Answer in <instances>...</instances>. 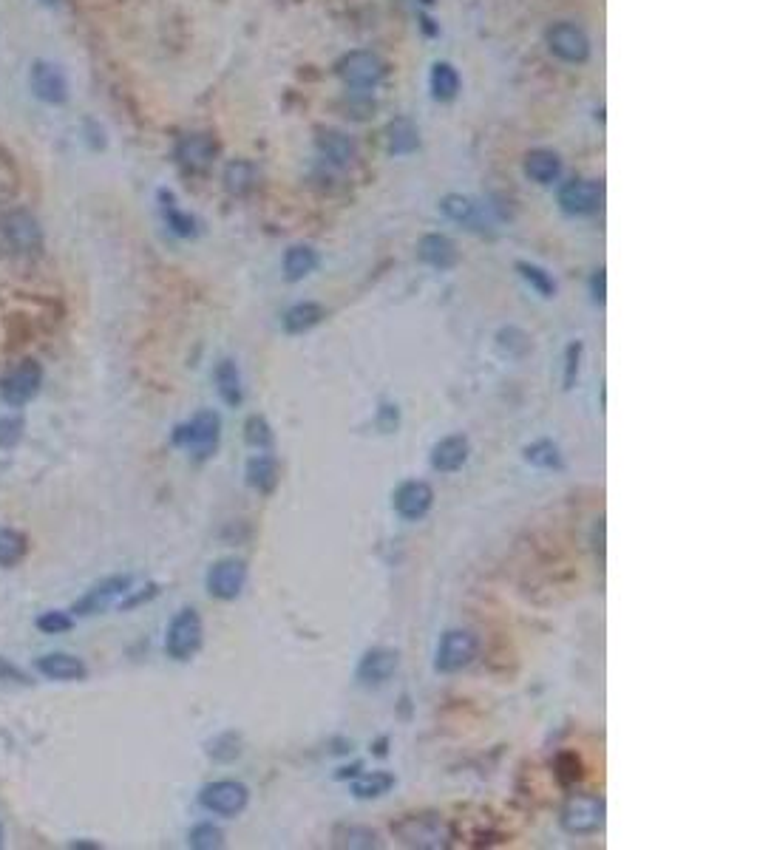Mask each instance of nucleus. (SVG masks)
Listing matches in <instances>:
<instances>
[{"label":"nucleus","mask_w":757,"mask_h":850,"mask_svg":"<svg viewBox=\"0 0 757 850\" xmlns=\"http://www.w3.org/2000/svg\"><path fill=\"white\" fill-rule=\"evenodd\" d=\"M392 833L406 848L414 850H446L451 845V828L437 811L403 814L392 822Z\"/></svg>","instance_id":"obj_1"},{"label":"nucleus","mask_w":757,"mask_h":850,"mask_svg":"<svg viewBox=\"0 0 757 850\" xmlns=\"http://www.w3.org/2000/svg\"><path fill=\"white\" fill-rule=\"evenodd\" d=\"M222 437V417L213 408H202L190 417L188 423L176 425L171 440L176 448H185L196 459H210L219 448Z\"/></svg>","instance_id":"obj_2"},{"label":"nucleus","mask_w":757,"mask_h":850,"mask_svg":"<svg viewBox=\"0 0 757 850\" xmlns=\"http://www.w3.org/2000/svg\"><path fill=\"white\" fill-rule=\"evenodd\" d=\"M205 644V624H202V615L193 610V607H185L179 610L171 618L168 624V635H165V652L173 661H190L199 649Z\"/></svg>","instance_id":"obj_3"},{"label":"nucleus","mask_w":757,"mask_h":850,"mask_svg":"<svg viewBox=\"0 0 757 850\" xmlns=\"http://www.w3.org/2000/svg\"><path fill=\"white\" fill-rule=\"evenodd\" d=\"M0 241L6 253L37 255L43 250V227L29 210H9L0 219Z\"/></svg>","instance_id":"obj_4"},{"label":"nucleus","mask_w":757,"mask_h":850,"mask_svg":"<svg viewBox=\"0 0 757 850\" xmlns=\"http://www.w3.org/2000/svg\"><path fill=\"white\" fill-rule=\"evenodd\" d=\"M604 816H607L604 797H599V794H576V797H570L565 802V808L559 814V825L570 836H590V833L602 831Z\"/></svg>","instance_id":"obj_5"},{"label":"nucleus","mask_w":757,"mask_h":850,"mask_svg":"<svg viewBox=\"0 0 757 850\" xmlns=\"http://www.w3.org/2000/svg\"><path fill=\"white\" fill-rule=\"evenodd\" d=\"M40 386H43V366L32 357H23L20 363H15L9 372L3 374L0 397H3L6 406H29L40 394Z\"/></svg>","instance_id":"obj_6"},{"label":"nucleus","mask_w":757,"mask_h":850,"mask_svg":"<svg viewBox=\"0 0 757 850\" xmlns=\"http://www.w3.org/2000/svg\"><path fill=\"white\" fill-rule=\"evenodd\" d=\"M480 652V641L474 632H465V629H448L446 635L440 638L437 644V655H434V669L443 672V675H454L465 669L468 663L477 658Z\"/></svg>","instance_id":"obj_7"},{"label":"nucleus","mask_w":757,"mask_h":850,"mask_svg":"<svg viewBox=\"0 0 757 850\" xmlns=\"http://www.w3.org/2000/svg\"><path fill=\"white\" fill-rule=\"evenodd\" d=\"M250 802V791L244 782L236 780H216L207 782L205 788L199 791V805L216 816H239Z\"/></svg>","instance_id":"obj_8"},{"label":"nucleus","mask_w":757,"mask_h":850,"mask_svg":"<svg viewBox=\"0 0 757 850\" xmlns=\"http://www.w3.org/2000/svg\"><path fill=\"white\" fill-rule=\"evenodd\" d=\"M131 587H134V578L131 576L105 578L100 584H94L86 595H80L77 604L71 607V612L80 615V618H86V615H100V612L108 610L117 598H125V595L131 593Z\"/></svg>","instance_id":"obj_9"},{"label":"nucleus","mask_w":757,"mask_h":850,"mask_svg":"<svg viewBox=\"0 0 757 850\" xmlns=\"http://www.w3.org/2000/svg\"><path fill=\"white\" fill-rule=\"evenodd\" d=\"M247 584V564L241 559H219L207 570V593L219 601H236Z\"/></svg>","instance_id":"obj_10"},{"label":"nucleus","mask_w":757,"mask_h":850,"mask_svg":"<svg viewBox=\"0 0 757 850\" xmlns=\"http://www.w3.org/2000/svg\"><path fill=\"white\" fill-rule=\"evenodd\" d=\"M383 63L372 51H349L338 63V74L349 88H375L383 80Z\"/></svg>","instance_id":"obj_11"},{"label":"nucleus","mask_w":757,"mask_h":850,"mask_svg":"<svg viewBox=\"0 0 757 850\" xmlns=\"http://www.w3.org/2000/svg\"><path fill=\"white\" fill-rule=\"evenodd\" d=\"M29 85H32L37 100L49 102V105H63V102L69 100L66 74H63V68L54 66V63L37 60L32 71H29Z\"/></svg>","instance_id":"obj_12"},{"label":"nucleus","mask_w":757,"mask_h":850,"mask_svg":"<svg viewBox=\"0 0 757 850\" xmlns=\"http://www.w3.org/2000/svg\"><path fill=\"white\" fill-rule=\"evenodd\" d=\"M392 505L406 522H420L434 505V488L423 479H409L395 491Z\"/></svg>","instance_id":"obj_13"},{"label":"nucleus","mask_w":757,"mask_h":850,"mask_svg":"<svg viewBox=\"0 0 757 850\" xmlns=\"http://www.w3.org/2000/svg\"><path fill=\"white\" fill-rule=\"evenodd\" d=\"M604 202L602 185L590 182V179H573L559 190V204L570 216H590L596 213Z\"/></svg>","instance_id":"obj_14"},{"label":"nucleus","mask_w":757,"mask_h":850,"mask_svg":"<svg viewBox=\"0 0 757 850\" xmlns=\"http://www.w3.org/2000/svg\"><path fill=\"white\" fill-rule=\"evenodd\" d=\"M548 46L565 63H585L587 54H590L587 34L579 26H573V23H556L548 32Z\"/></svg>","instance_id":"obj_15"},{"label":"nucleus","mask_w":757,"mask_h":850,"mask_svg":"<svg viewBox=\"0 0 757 850\" xmlns=\"http://www.w3.org/2000/svg\"><path fill=\"white\" fill-rule=\"evenodd\" d=\"M35 669L49 680H60V683H80L88 678V666L83 658L69 655V652H49L40 655L35 661Z\"/></svg>","instance_id":"obj_16"},{"label":"nucleus","mask_w":757,"mask_h":850,"mask_svg":"<svg viewBox=\"0 0 757 850\" xmlns=\"http://www.w3.org/2000/svg\"><path fill=\"white\" fill-rule=\"evenodd\" d=\"M397 663H400V655L395 649H369L366 655L358 663V680L363 686H383L386 680L392 678L397 672Z\"/></svg>","instance_id":"obj_17"},{"label":"nucleus","mask_w":757,"mask_h":850,"mask_svg":"<svg viewBox=\"0 0 757 850\" xmlns=\"http://www.w3.org/2000/svg\"><path fill=\"white\" fill-rule=\"evenodd\" d=\"M471 457V442L463 434H451V437H443L431 448V468L440 471V474H454L460 471L465 462Z\"/></svg>","instance_id":"obj_18"},{"label":"nucleus","mask_w":757,"mask_h":850,"mask_svg":"<svg viewBox=\"0 0 757 850\" xmlns=\"http://www.w3.org/2000/svg\"><path fill=\"white\" fill-rule=\"evenodd\" d=\"M417 255H420V261H426L434 270H451V267L460 264L457 244L448 236H440V233H431V236L420 238Z\"/></svg>","instance_id":"obj_19"},{"label":"nucleus","mask_w":757,"mask_h":850,"mask_svg":"<svg viewBox=\"0 0 757 850\" xmlns=\"http://www.w3.org/2000/svg\"><path fill=\"white\" fill-rule=\"evenodd\" d=\"M216 156V142L207 134H188L176 145V159L190 170H205Z\"/></svg>","instance_id":"obj_20"},{"label":"nucleus","mask_w":757,"mask_h":850,"mask_svg":"<svg viewBox=\"0 0 757 850\" xmlns=\"http://www.w3.org/2000/svg\"><path fill=\"white\" fill-rule=\"evenodd\" d=\"M278 479H281V468L273 454H256L247 462V485L253 491L270 496L278 488Z\"/></svg>","instance_id":"obj_21"},{"label":"nucleus","mask_w":757,"mask_h":850,"mask_svg":"<svg viewBox=\"0 0 757 850\" xmlns=\"http://www.w3.org/2000/svg\"><path fill=\"white\" fill-rule=\"evenodd\" d=\"M324 318H327V309H324V306L315 304V301H301V304L290 306V309L284 312V329H287L290 335H304V332L315 329Z\"/></svg>","instance_id":"obj_22"},{"label":"nucleus","mask_w":757,"mask_h":850,"mask_svg":"<svg viewBox=\"0 0 757 850\" xmlns=\"http://www.w3.org/2000/svg\"><path fill=\"white\" fill-rule=\"evenodd\" d=\"M332 845L341 850H372L380 848V836L366 825H346L344 822L332 828Z\"/></svg>","instance_id":"obj_23"},{"label":"nucleus","mask_w":757,"mask_h":850,"mask_svg":"<svg viewBox=\"0 0 757 850\" xmlns=\"http://www.w3.org/2000/svg\"><path fill=\"white\" fill-rule=\"evenodd\" d=\"M213 380H216V389L222 394V400L230 408H239L241 400H244V386H241V372L239 366L233 360H219L216 372H213Z\"/></svg>","instance_id":"obj_24"},{"label":"nucleus","mask_w":757,"mask_h":850,"mask_svg":"<svg viewBox=\"0 0 757 850\" xmlns=\"http://www.w3.org/2000/svg\"><path fill=\"white\" fill-rule=\"evenodd\" d=\"M315 267H318V253H315L312 247L298 244V247H290L287 255H284V278H287L290 284L304 281L310 272H315Z\"/></svg>","instance_id":"obj_25"},{"label":"nucleus","mask_w":757,"mask_h":850,"mask_svg":"<svg viewBox=\"0 0 757 850\" xmlns=\"http://www.w3.org/2000/svg\"><path fill=\"white\" fill-rule=\"evenodd\" d=\"M318 148L335 165H352V159H355V142L341 131H321Z\"/></svg>","instance_id":"obj_26"},{"label":"nucleus","mask_w":757,"mask_h":850,"mask_svg":"<svg viewBox=\"0 0 757 850\" xmlns=\"http://www.w3.org/2000/svg\"><path fill=\"white\" fill-rule=\"evenodd\" d=\"M559 170H562V162L553 151H531L528 159H525V173L539 182V185H551L559 179Z\"/></svg>","instance_id":"obj_27"},{"label":"nucleus","mask_w":757,"mask_h":850,"mask_svg":"<svg viewBox=\"0 0 757 850\" xmlns=\"http://www.w3.org/2000/svg\"><path fill=\"white\" fill-rule=\"evenodd\" d=\"M440 207H443V213H446L448 219H454L457 224H465L468 230H485V227H482L480 207L471 202V199L460 196V193H451V196H446Z\"/></svg>","instance_id":"obj_28"},{"label":"nucleus","mask_w":757,"mask_h":850,"mask_svg":"<svg viewBox=\"0 0 757 850\" xmlns=\"http://www.w3.org/2000/svg\"><path fill=\"white\" fill-rule=\"evenodd\" d=\"M395 785V774H389V771H372V774H363V777L352 782V794L358 799H378L383 797V794H389Z\"/></svg>","instance_id":"obj_29"},{"label":"nucleus","mask_w":757,"mask_h":850,"mask_svg":"<svg viewBox=\"0 0 757 850\" xmlns=\"http://www.w3.org/2000/svg\"><path fill=\"white\" fill-rule=\"evenodd\" d=\"M386 142H389L392 153H412L420 145V134H417L412 119L400 117L386 128Z\"/></svg>","instance_id":"obj_30"},{"label":"nucleus","mask_w":757,"mask_h":850,"mask_svg":"<svg viewBox=\"0 0 757 850\" xmlns=\"http://www.w3.org/2000/svg\"><path fill=\"white\" fill-rule=\"evenodd\" d=\"M26 553H29V539L20 530L3 527L0 530V567H15L26 559Z\"/></svg>","instance_id":"obj_31"},{"label":"nucleus","mask_w":757,"mask_h":850,"mask_svg":"<svg viewBox=\"0 0 757 850\" xmlns=\"http://www.w3.org/2000/svg\"><path fill=\"white\" fill-rule=\"evenodd\" d=\"M224 187L233 196H247L256 187V168L250 162H244V159L230 162L227 170H224Z\"/></svg>","instance_id":"obj_32"},{"label":"nucleus","mask_w":757,"mask_h":850,"mask_svg":"<svg viewBox=\"0 0 757 850\" xmlns=\"http://www.w3.org/2000/svg\"><path fill=\"white\" fill-rule=\"evenodd\" d=\"M525 459L536 465V468H545V471H562L565 462H562V451L553 440H536L525 448Z\"/></svg>","instance_id":"obj_33"},{"label":"nucleus","mask_w":757,"mask_h":850,"mask_svg":"<svg viewBox=\"0 0 757 850\" xmlns=\"http://www.w3.org/2000/svg\"><path fill=\"white\" fill-rule=\"evenodd\" d=\"M431 91H434L437 100H454L457 91H460V74H457V68L451 66V63H434V68H431Z\"/></svg>","instance_id":"obj_34"},{"label":"nucleus","mask_w":757,"mask_h":850,"mask_svg":"<svg viewBox=\"0 0 757 850\" xmlns=\"http://www.w3.org/2000/svg\"><path fill=\"white\" fill-rule=\"evenodd\" d=\"M244 442H247L250 448H259V451H270V448H273L276 434H273V428H270L264 414H250V417H247V423H244Z\"/></svg>","instance_id":"obj_35"},{"label":"nucleus","mask_w":757,"mask_h":850,"mask_svg":"<svg viewBox=\"0 0 757 850\" xmlns=\"http://www.w3.org/2000/svg\"><path fill=\"white\" fill-rule=\"evenodd\" d=\"M188 845L193 850H219L224 848L222 828H216L213 822H199L188 833Z\"/></svg>","instance_id":"obj_36"},{"label":"nucleus","mask_w":757,"mask_h":850,"mask_svg":"<svg viewBox=\"0 0 757 850\" xmlns=\"http://www.w3.org/2000/svg\"><path fill=\"white\" fill-rule=\"evenodd\" d=\"M241 754V737L236 731H224L219 737H213L207 743V757L219 760V763H233Z\"/></svg>","instance_id":"obj_37"},{"label":"nucleus","mask_w":757,"mask_h":850,"mask_svg":"<svg viewBox=\"0 0 757 850\" xmlns=\"http://www.w3.org/2000/svg\"><path fill=\"white\" fill-rule=\"evenodd\" d=\"M553 771H556V777H559L562 785H573V782L582 780V774H585L582 760H579L576 751H559L556 760H553Z\"/></svg>","instance_id":"obj_38"},{"label":"nucleus","mask_w":757,"mask_h":850,"mask_svg":"<svg viewBox=\"0 0 757 850\" xmlns=\"http://www.w3.org/2000/svg\"><path fill=\"white\" fill-rule=\"evenodd\" d=\"M519 275L531 284V287L542 295V298H553L556 295V284H553V278L548 275V272L542 270V267H536V264H528V261H519L517 264Z\"/></svg>","instance_id":"obj_39"},{"label":"nucleus","mask_w":757,"mask_h":850,"mask_svg":"<svg viewBox=\"0 0 757 850\" xmlns=\"http://www.w3.org/2000/svg\"><path fill=\"white\" fill-rule=\"evenodd\" d=\"M35 627L40 632H46V635H63V632H69L74 627V618L63 610H49L43 612V615H37Z\"/></svg>","instance_id":"obj_40"},{"label":"nucleus","mask_w":757,"mask_h":850,"mask_svg":"<svg viewBox=\"0 0 757 850\" xmlns=\"http://www.w3.org/2000/svg\"><path fill=\"white\" fill-rule=\"evenodd\" d=\"M165 221H168V227H171L176 236H196V219H193L190 213H182L179 207H173L171 199L165 204Z\"/></svg>","instance_id":"obj_41"},{"label":"nucleus","mask_w":757,"mask_h":850,"mask_svg":"<svg viewBox=\"0 0 757 850\" xmlns=\"http://www.w3.org/2000/svg\"><path fill=\"white\" fill-rule=\"evenodd\" d=\"M23 428L20 417H0V448H15L23 440Z\"/></svg>","instance_id":"obj_42"},{"label":"nucleus","mask_w":757,"mask_h":850,"mask_svg":"<svg viewBox=\"0 0 757 850\" xmlns=\"http://www.w3.org/2000/svg\"><path fill=\"white\" fill-rule=\"evenodd\" d=\"M579 366H582V343H570L565 352V389H573L579 377Z\"/></svg>","instance_id":"obj_43"},{"label":"nucleus","mask_w":757,"mask_h":850,"mask_svg":"<svg viewBox=\"0 0 757 850\" xmlns=\"http://www.w3.org/2000/svg\"><path fill=\"white\" fill-rule=\"evenodd\" d=\"M0 683H18L20 686V683H32V680H29V675H26L20 666H15L9 658L0 655Z\"/></svg>","instance_id":"obj_44"},{"label":"nucleus","mask_w":757,"mask_h":850,"mask_svg":"<svg viewBox=\"0 0 757 850\" xmlns=\"http://www.w3.org/2000/svg\"><path fill=\"white\" fill-rule=\"evenodd\" d=\"M397 425H400V411H397V406H380L378 411V428L383 431V434H392V431H397Z\"/></svg>","instance_id":"obj_45"},{"label":"nucleus","mask_w":757,"mask_h":850,"mask_svg":"<svg viewBox=\"0 0 757 850\" xmlns=\"http://www.w3.org/2000/svg\"><path fill=\"white\" fill-rule=\"evenodd\" d=\"M154 595H159V584H148V587H145V593L128 595V598H125V601L120 604V610H134V607H139V604L151 601Z\"/></svg>","instance_id":"obj_46"},{"label":"nucleus","mask_w":757,"mask_h":850,"mask_svg":"<svg viewBox=\"0 0 757 850\" xmlns=\"http://www.w3.org/2000/svg\"><path fill=\"white\" fill-rule=\"evenodd\" d=\"M607 275H604V270H596L593 272V281H590V287H593V298H596V304H604V292H607Z\"/></svg>","instance_id":"obj_47"},{"label":"nucleus","mask_w":757,"mask_h":850,"mask_svg":"<svg viewBox=\"0 0 757 850\" xmlns=\"http://www.w3.org/2000/svg\"><path fill=\"white\" fill-rule=\"evenodd\" d=\"M596 553H599V561H604V519H599L596 525Z\"/></svg>","instance_id":"obj_48"},{"label":"nucleus","mask_w":757,"mask_h":850,"mask_svg":"<svg viewBox=\"0 0 757 850\" xmlns=\"http://www.w3.org/2000/svg\"><path fill=\"white\" fill-rule=\"evenodd\" d=\"M358 774H361V763H355L352 768H341L335 777H338V780H346V777H358Z\"/></svg>","instance_id":"obj_49"},{"label":"nucleus","mask_w":757,"mask_h":850,"mask_svg":"<svg viewBox=\"0 0 757 850\" xmlns=\"http://www.w3.org/2000/svg\"><path fill=\"white\" fill-rule=\"evenodd\" d=\"M0 848H3V828H0Z\"/></svg>","instance_id":"obj_50"},{"label":"nucleus","mask_w":757,"mask_h":850,"mask_svg":"<svg viewBox=\"0 0 757 850\" xmlns=\"http://www.w3.org/2000/svg\"><path fill=\"white\" fill-rule=\"evenodd\" d=\"M46 3H52V6H54V3H57V0H46Z\"/></svg>","instance_id":"obj_51"}]
</instances>
